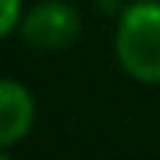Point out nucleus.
<instances>
[{
  "label": "nucleus",
  "mask_w": 160,
  "mask_h": 160,
  "mask_svg": "<svg viewBox=\"0 0 160 160\" xmlns=\"http://www.w3.org/2000/svg\"><path fill=\"white\" fill-rule=\"evenodd\" d=\"M114 59L134 82L160 85V0H134L121 10Z\"/></svg>",
  "instance_id": "1"
},
{
  "label": "nucleus",
  "mask_w": 160,
  "mask_h": 160,
  "mask_svg": "<svg viewBox=\"0 0 160 160\" xmlns=\"http://www.w3.org/2000/svg\"><path fill=\"white\" fill-rule=\"evenodd\" d=\"M82 17L69 0H39L30 10H23L20 36L33 49H62L78 39Z\"/></svg>",
  "instance_id": "2"
},
{
  "label": "nucleus",
  "mask_w": 160,
  "mask_h": 160,
  "mask_svg": "<svg viewBox=\"0 0 160 160\" xmlns=\"http://www.w3.org/2000/svg\"><path fill=\"white\" fill-rule=\"evenodd\" d=\"M36 124V98L17 78H0V147L20 144Z\"/></svg>",
  "instance_id": "3"
},
{
  "label": "nucleus",
  "mask_w": 160,
  "mask_h": 160,
  "mask_svg": "<svg viewBox=\"0 0 160 160\" xmlns=\"http://www.w3.org/2000/svg\"><path fill=\"white\" fill-rule=\"evenodd\" d=\"M20 20H23V0H0V39L20 30Z\"/></svg>",
  "instance_id": "4"
},
{
  "label": "nucleus",
  "mask_w": 160,
  "mask_h": 160,
  "mask_svg": "<svg viewBox=\"0 0 160 160\" xmlns=\"http://www.w3.org/2000/svg\"><path fill=\"white\" fill-rule=\"evenodd\" d=\"M0 160H10V154H7V147H0Z\"/></svg>",
  "instance_id": "5"
}]
</instances>
